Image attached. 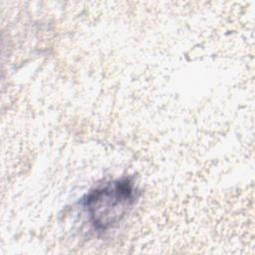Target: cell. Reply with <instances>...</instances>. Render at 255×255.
Segmentation results:
<instances>
[{"label": "cell", "instance_id": "6da1fadb", "mask_svg": "<svg viewBox=\"0 0 255 255\" xmlns=\"http://www.w3.org/2000/svg\"><path fill=\"white\" fill-rule=\"evenodd\" d=\"M137 198L133 182L124 177L92 189L83 199V207L95 229L105 231L118 225Z\"/></svg>", "mask_w": 255, "mask_h": 255}]
</instances>
